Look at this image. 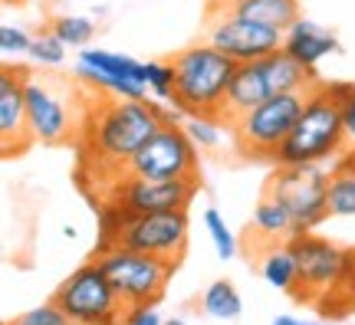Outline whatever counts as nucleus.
<instances>
[{"mask_svg": "<svg viewBox=\"0 0 355 325\" xmlns=\"http://www.w3.org/2000/svg\"><path fill=\"white\" fill-rule=\"evenodd\" d=\"M171 118L175 115L165 112L158 102L122 99L96 89L83 135L76 141V181L83 194L99 207L141 145Z\"/></svg>", "mask_w": 355, "mask_h": 325, "instance_id": "nucleus-1", "label": "nucleus"}, {"mask_svg": "<svg viewBox=\"0 0 355 325\" xmlns=\"http://www.w3.org/2000/svg\"><path fill=\"white\" fill-rule=\"evenodd\" d=\"M92 92L76 73L60 76L50 69H26V115H30V132L40 145H73L76 148L83 125H86Z\"/></svg>", "mask_w": 355, "mask_h": 325, "instance_id": "nucleus-2", "label": "nucleus"}, {"mask_svg": "<svg viewBox=\"0 0 355 325\" xmlns=\"http://www.w3.org/2000/svg\"><path fill=\"white\" fill-rule=\"evenodd\" d=\"M343 89L345 82H322L313 86L306 99L300 122L277 151L279 168H306V164H322L345 151L343 135Z\"/></svg>", "mask_w": 355, "mask_h": 325, "instance_id": "nucleus-3", "label": "nucleus"}, {"mask_svg": "<svg viewBox=\"0 0 355 325\" xmlns=\"http://www.w3.org/2000/svg\"><path fill=\"white\" fill-rule=\"evenodd\" d=\"M175 109L188 118H217L224 115L230 79L237 73V63L214 43H191L175 53Z\"/></svg>", "mask_w": 355, "mask_h": 325, "instance_id": "nucleus-4", "label": "nucleus"}, {"mask_svg": "<svg viewBox=\"0 0 355 325\" xmlns=\"http://www.w3.org/2000/svg\"><path fill=\"white\" fill-rule=\"evenodd\" d=\"M102 213L99 247H125L181 266L188 253V211L158 213Z\"/></svg>", "mask_w": 355, "mask_h": 325, "instance_id": "nucleus-5", "label": "nucleus"}, {"mask_svg": "<svg viewBox=\"0 0 355 325\" xmlns=\"http://www.w3.org/2000/svg\"><path fill=\"white\" fill-rule=\"evenodd\" d=\"M89 260L109 276L119 299L125 302L128 315L139 309H155L178 270L175 263H165L139 250H125V247H96Z\"/></svg>", "mask_w": 355, "mask_h": 325, "instance_id": "nucleus-6", "label": "nucleus"}, {"mask_svg": "<svg viewBox=\"0 0 355 325\" xmlns=\"http://www.w3.org/2000/svg\"><path fill=\"white\" fill-rule=\"evenodd\" d=\"M309 92L313 89L270 96L257 109L243 112L237 122H230V138H234L237 155H243L247 161H277V151L283 148V141L290 138V132L300 122V112H303Z\"/></svg>", "mask_w": 355, "mask_h": 325, "instance_id": "nucleus-7", "label": "nucleus"}, {"mask_svg": "<svg viewBox=\"0 0 355 325\" xmlns=\"http://www.w3.org/2000/svg\"><path fill=\"white\" fill-rule=\"evenodd\" d=\"M56 309L66 315V322L76 325H122L128 319L125 302L119 299L109 276L92 260H86L76 273H69L53 292Z\"/></svg>", "mask_w": 355, "mask_h": 325, "instance_id": "nucleus-8", "label": "nucleus"}, {"mask_svg": "<svg viewBox=\"0 0 355 325\" xmlns=\"http://www.w3.org/2000/svg\"><path fill=\"white\" fill-rule=\"evenodd\" d=\"M290 250L296 256V286L290 296L316 309L343 283L345 266H349V247H339V243L306 230V234H296L290 240Z\"/></svg>", "mask_w": 355, "mask_h": 325, "instance_id": "nucleus-9", "label": "nucleus"}, {"mask_svg": "<svg viewBox=\"0 0 355 325\" xmlns=\"http://www.w3.org/2000/svg\"><path fill=\"white\" fill-rule=\"evenodd\" d=\"M234 63H257L283 50V33L237 13L234 7H204V37Z\"/></svg>", "mask_w": 355, "mask_h": 325, "instance_id": "nucleus-10", "label": "nucleus"}, {"mask_svg": "<svg viewBox=\"0 0 355 325\" xmlns=\"http://www.w3.org/2000/svg\"><path fill=\"white\" fill-rule=\"evenodd\" d=\"M122 177H165V181H201L198 168V145L191 141L184 125L175 118L165 122L145 145L139 155L128 161ZM119 177V181H122Z\"/></svg>", "mask_w": 355, "mask_h": 325, "instance_id": "nucleus-11", "label": "nucleus"}, {"mask_svg": "<svg viewBox=\"0 0 355 325\" xmlns=\"http://www.w3.org/2000/svg\"><path fill=\"white\" fill-rule=\"evenodd\" d=\"M266 194L293 213L296 230L306 234L319 227L329 217V175L319 164H306V168H279L277 175L266 181Z\"/></svg>", "mask_w": 355, "mask_h": 325, "instance_id": "nucleus-12", "label": "nucleus"}, {"mask_svg": "<svg viewBox=\"0 0 355 325\" xmlns=\"http://www.w3.org/2000/svg\"><path fill=\"white\" fill-rule=\"evenodd\" d=\"M201 188V181H165V177H122L99 211L112 213H158V211H188Z\"/></svg>", "mask_w": 355, "mask_h": 325, "instance_id": "nucleus-13", "label": "nucleus"}, {"mask_svg": "<svg viewBox=\"0 0 355 325\" xmlns=\"http://www.w3.org/2000/svg\"><path fill=\"white\" fill-rule=\"evenodd\" d=\"M76 76L99 92H112L122 99H148L145 63L112 50H79Z\"/></svg>", "mask_w": 355, "mask_h": 325, "instance_id": "nucleus-14", "label": "nucleus"}, {"mask_svg": "<svg viewBox=\"0 0 355 325\" xmlns=\"http://www.w3.org/2000/svg\"><path fill=\"white\" fill-rule=\"evenodd\" d=\"M37 145L26 115V66L0 69V151L3 158H20Z\"/></svg>", "mask_w": 355, "mask_h": 325, "instance_id": "nucleus-15", "label": "nucleus"}, {"mask_svg": "<svg viewBox=\"0 0 355 325\" xmlns=\"http://www.w3.org/2000/svg\"><path fill=\"white\" fill-rule=\"evenodd\" d=\"M273 96L270 92V82H266V73H263V63H237V73L230 79V89H227V99H224V115L220 122L230 128V122H237L243 112L257 109L260 102H266Z\"/></svg>", "mask_w": 355, "mask_h": 325, "instance_id": "nucleus-16", "label": "nucleus"}, {"mask_svg": "<svg viewBox=\"0 0 355 325\" xmlns=\"http://www.w3.org/2000/svg\"><path fill=\"white\" fill-rule=\"evenodd\" d=\"M336 50H339L336 33L322 30V26L313 24V20H303V17L283 33V53H290L293 60L303 63L306 69H316V66Z\"/></svg>", "mask_w": 355, "mask_h": 325, "instance_id": "nucleus-17", "label": "nucleus"}, {"mask_svg": "<svg viewBox=\"0 0 355 325\" xmlns=\"http://www.w3.org/2000/svg\"><path fill=\"white\" fill-rule=\"evenodd\" d=\"M300 234L296 230V220H293V213L279 204L273 194H260L254 207V217H250V234H247V243H257V253L270 247V243H286Z\"/></svg>", "mask_w": 355, "mask_h": 325, "instance_id": "nucleus-18", "label": "nucleus"}, {"mask_svg": "<svg viewBox=\"0 0 355 325\" xmlns=\"http://www.w3.org/2000/svg\"><path fill=\"white\" fill-rule=\"evenodd\" d=\"M237 13L250 17L257 24L273 26L279 33H286L303 13H300V0H243L241 7H234Z\"/></svg>", "mask_w": 355, "mask_h": 325, "instance_id": "nucleus-19", "label": "nucleus"}, {"mask_svg": "<svg viewBox=\"0 0 355 325\" xmlns=\"http://www.w3.org/2000/svg\"><path fill=\"white\" fill-rule=\"evenodd\" d=\"M257 260H260V276H263L270 286L283 289V292H293V286H296V256L290 250V240L263 247Z\"/></svg>", "mask_w": 355, "mask_h": 325, "instance_id": "nucleus-20", "label": "nucleus"}, {"mask_svg": "<svg viewBox=\"0 0 355 325\" xmlns=\"http://www.w3.org/2000/svg\"><path fill=\"white\" fill-rule=\"evenodd\" d=\"M355 213V158L343 155L329 175V217H352Z\"/></svg>", "mask_w": 355, "mask_h": 325, "instance_id": "nucleus-21", "label": "nucleus"}, {"mask_svg": "<svg viewBox=\"0 0 355 325\" xmlns=\"http://www.w3.org/2000/svg\"><path fill=\"white\" fill-rule=\"evenodd\" d=\"M201 306L207 315H214V319H237L243 313V299L241 292L230 286L227 279H217L207 286V292L201 296Z\"/></svg>", "mask_w": 355, "mask_h": 325, "instance_id": "nucleus-22", "label": "nucleus"}, {"mask_svg": "<svg viewBox=\"0 0 355 325\" xmlns=\"http://www.w3.org/2000/svg\"><path fill=\"white\" fill-rule=\"evenodd\" d=\"M322 315H332V319H343V315L355 313V247L349 250V266H345L343 283L332 289L326 299L316 306Z\"/></svg>", "mask_w": 355, "mask_h": 325, "instance_id": "nucleus-23", "label": "nucleus"}, {"mask_svg": "<svg viewBox=\"0 0 355 325\" xmlns=\"http://www.w3.org/2000/svg\"><path fill=\"white\" fill-rule=\"evenodd\" d=\"M40 69H56V66H63L66 60V43L53 30H40L37 37H33V46L26 53Z\"/></svg>", "mask_w": 355, "mask_h": 325, "instance_id": "nucleus-24", "label": "nucleus"}, {"mask_svg": "<svg viewBox=\"0 0 355 325\" xmlns=\"http://www.w3.org/2000/svg\"><path fill=\"white\" fill-rule=\"evenodd\" d=\"M50 30L63 39L66 46H89L96 37V24L89 17H56Z\"/></svg>", "mask_w": 355, "mask_h": 325, "instance_id": "nucleus-25", "label": "nucleus"}, {"mask_svg": "<svg viewBox=\"0 0 355 325\" xmlns=\"http://www.w3.org/2000/svg\"><path fill=\"white\" fill-rule=\"evenodd\" d=\"M204 224H207V234H211V243H214L217 256H220V260H234V253H237V240H234L227 220L220 217L217 207H207V211H204Z\"/></svg>", "mask_w": 355, "mask_h": 325, "instance_id": "nucleus-26", "label": "nucleus"}, {"mask_svg": "<svg viewBox=\"0 0 355 325\" xmlns=\"http://www.w3.org/2000/svg\"><path fill=\"white\" fill-rule=\"evenodd\" d=\"M145 79H148V96L158 102H175V66L148 60L145 63Z\"/></svg>", "mask_w": 355, "mask_h": 325, "instance_id": "nucleus-27", "label": "nucleus"}, {"mask_svg": "<svg viewBox=\"0 0 355 325\" xmlns=\"http://www.w3.org/2000/svg\"><path fill=\"white\" fill-rule=\"evenodd\" d=\"M220 128H227L217 118H188L184 122V132L191 135V141L198 148H217L220 145Z\"/></svg>", "mask_w": 355, "mask_h": 325, "instance_id": "nucleus-28", "label": "nucleus"}, {"mask_svg": "<svg viewBox=\"0 0 355 325\" xmlns=\"http://www.w3.org/2000/svg\"><path fill=\"white\" fill-rule=\"evenodd\" d=\"M343 135H345L343 155H352L355 151V82H345L343 89Z\"/></svg>", "mask_w": 355, "mask_h": 325, "instance_id": "nucleus-29", "label": "nucleus"}, {"mask_svg": "<svg viewBox=\"0 0 355 325\" xmlns=\"http://www.w3.org/2000/svg\"><path fill=\"white\" fill-rule=\"evenodd\" d=\"M30 46H33V37L26 30H20L13 24L0 26V50L3 53H30Z\"/></svg>", "mask_w": 355, "mask_h": 325, "instance_id": "nucleus-30", "label": "nucleus"}, {"mask_svg": "<svg viewBox=\"0 0 355 325\" xmlns=\"http://www.w3.org/2000/svg\"><path fill=\"white\" fill-rule=\"evenodd\" d=\"M122 325H165L162 322V315L155 313V309H139V313H132Z\"/></svg>", "mask_w": 355, "mask_h": 325, "instance_id": "nucleus-31", "label": "nucleus"}, {"mask_svg": "<svg viewBox=\"0 0 355 325\" xmlns=\"http://www.w3.org/2000/svg\"><path fill=\"white\" fill-rule=\"evenodd\" d=\"M243 0H207V7H241Z\"/></svg>", "mask_w": 355, "mask_h": 325, "instance_id": "nucleus-32", "label": "nucleus"}, {"mask_svg": "<svg viewBox=\"0 0 355 325\" xmlns=\"http://www.w3.org/2000/svg\"><path fill=\"white\" fill-rule=\"evenodd\" d=\"M270 325H300L296 319H290V315H279V319H273Z\"/></svg>", "mask_w": 355, "mask_h": 325, "instance_id": "nucleus-33", "label": "nucleus"}, {"mask_svg": "<svg viewBox=\"0 0 355 325\" xmlns=\"http://www.w3.org/2000/svg\"><path fill=\"white\" fill-rule=\"evenodd\" d=\"M165 325H184V319H168Z\"/></svg>", "mask_w": 355, "mask_h": 325, "instance_id": "nucleus-34", "label": "nucleus"}, {"mask_svg": "<svg viewBox=\"0 0 355 325\" xmlns=\"http://www.w3.org/2000/svg\"><path fill=\"white\" fill-rule=\"evenodd\" d=\"M300 325H322V322H300Z\"/></svg>", "mask_w": 355, "mask_h": 325, "instance_id": "nucleus-35", "label": "nucleus"}, {"mask_svg": "<svg viewBox=\"0 0 355 325\" xmlns=\"http://www.w3.org/2000/svg\"><path fill=\"white\" fill-rule=\"evenodd\" d=\"M63 325H76V322H63Z\"/></svg>", "mask_w": 355, "mask_h": 325, "instance_id": "nucleus-36", "label": "nucleus"}]
</instances>
